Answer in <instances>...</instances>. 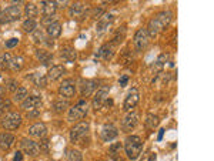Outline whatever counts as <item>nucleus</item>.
Wrapping results in <instances>:
<instances>
[{
    "label": "nucleus",
    "mask_w": 214,
    "mask_h": 161,
    "mask_svg": "<svg viewBox=\"0 0 214 161\" xmlns=\"http://www.w3.org/2000/svg\"><path fill=\"white\" fill-rule=\"evenodd\" d=\"M27 78H30V81H33L37 87H46L47 84V77L43 76L41 73H33V74H29Z\"/></svg>",
    "instance_id": "nucleus-26"
},
{
    "label": "nucleus",
    "mask_w": 214,
    "mask_h": 161,
    "mask_svg": "<svg viewBox=\"0 0 214 161\" xmlns=\"http://www.w3.org/2000/svg\"><path fill=\"white\" fill-rule=\"evenodd\" d=\"M27 97H29V90L27 89H26V87H19V89L14 91L13 100H14L16 103H23Z\"/></svg>",
    "instance_id": "nucleus-28"
},
{
    "label": "nucleus",
    "mask_w": 214,
    "mask_h": 161,
    "mask_svg": "<svg viewBox=\"0 0 214 161\" xmlns=\"http://www.w3.org/2000/svg\"><path fill=\"white\" fill-rule=\"evenodd\" d=\"M129 83V76H121L120 78H118V84H120L121 87H126Z\"/></svg>",
    "instance_id": "nucleus-40"
},
{
    "label": "nucleus",
    "mask_w": 214,
    "mask_h": 161,
    "mask_svg": "<svg viewBox=\"0 0 214 161\" xmlns=\"http://www.w3.org/2000/svg\"><path fill=\"white\" fill-rule=\"evenodd\" d=\"M46 31H47V34H49L50 39H59L60 34H62V24H60V22L53 20L52 23L47 24Z\"/></svg>",
    "instance_id": "nucleus-21"
},
{
    "label": "nucleus",
    "mask_w": 214,
    "mask_h": 161,
    "mask_svg": "<svg viewBox=\"0 0 214 161\" xmlns=\"http://www.w3.org/2000/svg\"><path fill=\"white\" fill-rule=\"evenodd\" d=\"M22 17V10L19 6L12 4V6L6 7L3 12H0V23H10V22H16Z\"/></svg>",
    "instance_id": "nucleus-5"
},
{
    "label": "nucleus",
    "mask_w": 214,
    "mask_h": 161,
    "mask_svg": "<svg viewBox=\"0 0 214 161\" xmlns=\"http://www.w3.org/2000/svg\"><path fill=\"white\" fill-rule=\"evenodd\" d=\"M149 33H147V29L141 27L139 29V30L134 33V37H133V43H134V47H136L137 51H141V50H144L147 47V44H149Z\"/></svg>",
    "instance_id": "nucleus-6"
},
{
    "label": "nucleus",
    "mask_w": 214,
    "mask_h": 161,
    "mask_svg": "<svg viewBox=\"0 0 214 161\" xmlns=\"http://www.w3.org/2000/svg\"><path fill=\"white\" fill-rule=\"evenodd\" d=\"M157 123H158V118L156 117L154 114H149L147 115V120H146V126L149 128H154L156 126H157Z\"/></svg>",
    "instance_id": "nucleus-36"
},
{
    "label": "nucleus",
    "mask_w": 214,
    "mask_h": 161,
    "mask_svg": "<svg viewBox=\"0 0 214 161\" xmlns=\"http://www.w3.org/2000/svg\"><path fill=\"white\" fill-rule=\"evenodd\" d=\"M52 109L53 111H56V113H64L69 109V103L66 100H56V101L53 103Z\"/></svg>",
    "instance_id": "nucleus-30"
},
{
    "label": "nucleus",
    "mask_w": 214,
    "mask_h": 161,
    "mask_svg": "<svg viewBox=\"0 0 214 161\" xmlns=\"http://www.w3.org/2000/svg\"><path fill=\"white\" fill-rule=\"evenodd\" d=\"M36 27H37V22L34 19H26L23 22V30L27 31V33H33Z\"/></svg>",
    "instance_id": "nucleus-32"
},
{
    "label": "nucleus",
    "mask_w": 214,
    "mask_h": 161,
    "mask_svg": "<svg viewBox=\"0 0 214 161\" xmlns=\"http://www.w3.org/2000/svg\"><path fill=\"white\" fill-rule=\"evenodd\" d=\"M4 93H6V90H4V87H2L0 86V99L4 96Z\"/></svg>",
    "instance_id": "nucleus-46"
},
{
    "label": "nucleus",
    "mask_w": 214,
    "mask_h": 161,
    "mask_svg": "<svg viewBox=\"0 0 214 161\" xmlns=\"http://www.w3.org/2000/svg\"><path fill=\"white\" fill-rule=\"evenodd\" d=\"M12 54L10 53H3L0 56V68H7L10 64V60H12Z\"/></svg>",
    "instance_id": "nucleus-34"
},
{
    "label": "nucleus",
    "mask_w": 214,
    "mask_h": 161,
    "mask_svg": "<svg viewBox=\"0 0 214 161\" xmlns=\"http://www.w3.org/2000/svg\"><path fill=\"white\" fill-rule=\"evenodd\" d=\"M29 134L36 138H43L47 134V127L44 123H34L29 127Z\"/></svg>",
    "instance_id": "nucleus-19"
},
{
    "label": "nucleus",
    "mask_w": 214,
    "mask_h": 161,
    "mask_svg": "<svg viewBox=\"0 0 214 161\" xmlns=\"http://www.w3.org/2000/svg\"><path fill=\"white\" fill-rule=\"evenodd\" d=\"M67 161H83V155L79 150H70L67 154Z\"/></svg>",
    "instance_id": "nucleus-33"
},
{
    "label": "nucleus",
    "mask_w": 214,
    "mask_h": 161,
    "mask_svg": "<svg viewBox=\"0 0 214 161\" xmlns=\"http://www.w3.org/2000/svg\"><path fill=\"white\" fill-rule=\"evenodd\" d=\"M163 136H164V128H160V131H158V136H157V141H162Z\"/></svg>",
    "instance_id": "nucleus-45"
},
{
    "label": "nucleus",
    "mask_w": 214,
    "mask_h": 161,
    "mask_svg": "<svg viewBox=\"0 0 214 161\" xmlns=\"http://www.w3.org/2000/svg\"><path fill=\"white\" fill-rule=\"evenodd\" d=\"M89 7L86 6L84 3H80V2H76V3H73L70 6V9H69V13H70V16L73 17V19H83L84 16L87 14V12H89Z\"/></svg>",
    "instance_id": "nucleus-13"
},
{
    "label": "nucleus",
    "mask_w": 214,
    "mask_h": 161,
    "mask_svg": "<svg viewBox=\"0 0 214 161\" xmlns=\"http://www.w3.org/2000/svg\"><path fill=\"white\" fill-rule=\"evenodd\" d=\"M13 161H23V153L22 151H16L14 157H13Z\"/></svg>",
    "instance_id": "nucleus-43"
},
{
    "label": "nucleus",
    "mask_w": 214,
    "mask_h": 161,
    "mask_svg": "<svg viewBox=\"0 0 214 161\" xmlns=\"http://www.w3.org/2000/svg\"><path fill=\"white\" fill-rule=\"evenodd\" d=\"M33 39L36 43H43L44 41V36H43V31L41 30H34L33 31Z\"/></svg>",
    "instance_id": "nucleus-38"
},
{
    "label": "nucleus",
    "mask_w": 214,
    "mask_h": 161,
    "mask_svg": "<svg viewBox=\"0 0 214 161\" xmlns=\"http://www.w3.org/2000/svg\"><path fill=\"white\" fill-rule=\"evenodd\" d=\"M121 147V144H114V146L110 148V154H116L117 153V148H120Z\"/></svg>",
    "instance_id": "nucleus-44"
},
{
    "label": "nucleus",
    "mask_w": 214,
    "mask_h": 161,
    "mask_svg": "<svg viewBox=\"0 0 214 161\" xmlns=\"http://www.w3.org/2000/svg\"><path fill=\"white\" fill-rule=\"evenodd\" d=\"M14 142V136L9 131L0 133V148L2 150H9L12 144Z\"/></svg>",
    "instance_id": "nucleus-23"
},
{
    "label": "nucleus",
    "mask_w": 214,
    "mask_h": 161,
    "mask_svg": "<svg viewBox=\"0 0 214 161\" xmlns=\"http://www.w3.org/2000/svg\"><path fill=\"white\" fill-rule=\"evenodd\" d=\"M41 104H43V101H41L40 96H30L22 103L20 107H22L25 111L29 113V111H33V110H40Z\"/></svg>",
    "instance_id": "nucleus-12"
},
{
    "label": "nucleus",
    "mask_w": 214,
    "mask_h": 161,
    "mask_svg": "<svg viewBox=\"0 0 214 161\" xmlns=\"http://www.w3.org/2000/svg\"><path fill=\"white\" fill-rule=\"evenodd\" d=\"M59 93L64 99H71L76 94V86L73 80H64L59 87Z\"/></svg>",
    "instance_id": "nucleus-15"
},
{
    "label": "nucleus",
    "mask_w": 214,
    "mask_h": 161,
    "mask_svg": "<svg viewBox=\"0 0 214 161\" xmlns=\"http://www.w3.org/2000/svg\"><path fill=\"white\" fill-rule=\"evenodd\" d=\"M57 10V2H52V0H44L41 2V14L44 16V19H53V14Z\"/></svg>",
    "instance_id": "nucleus-17"
},
{
    "label": "nucleus",
    "mask_w": 214,
    "mask_h": 161,
    "mask_svg": "<svg viewBox=\"0 0 214 161\" xmlns=\"http://www.w3.org/2000/svg\"><path fill=\"white\" fill-rule=\"evenodd\" d=\"M117 136H118V130L113 126V124H106V126H103L100 137H102V140L104 142L113 141V140L117 138Z\"/></svg>",
    "instance_id": "nucleus-14"
},
{
    "label": "nucleus",
    "mask_w": 214,
    "mask_h": 161,
    "mask_svg": "<svg viewBox=\"0 0 214 161\" xmlns=\"http://www.w3.org/2000/svg\"><path fill=\"white\" fill-rule=\"evenodd\" d=\"M113 20H114V16H113L112 13H103L102 17H100L99 22H97V26H96L97 33H103V31L107 30V27L113 23Z\"/></svg>",
    "instance_id": "nucleus-18"
},
{
    "label": "nucleus",
    "mask_w": 214,
    "mask_h": 161,
    "mask_svg": "<svg viewBox=\"0 0 214 161\" xmlns=\"http://www.w3.org/2000/svg\"><path fill=\"white\" fill-rule=\"evenodd\" d=\"M87 114V103L84 100H80L76 105H73L70 110H69L67 114V120L74 123V121H80L86 117Z\"/></svg>",
    "instance_id": "nucleus-4"
},
{
    "label": "nucleus",
    "mask_w": 214,
    "mask_h": 161,
    "mask_svg": "<svg viewBox=\"0 0 214 161\" xmlns=\"http://www.w3.org/2000/svg\"><path fill=\"white\" fill-rule=\"evenodd\" d=\"M81 94L84 97L91 96L93 93H96L97 90V83L94 80H83L81 81Z\"/></svg>",
    "instance_id": "nucleus-22"
},
{
    "label": "nucleus",
    "mask_w": 214,
    "mask_h": 161,
    "mask_svg": "<svg viewBox=\"0 0 214 161\" xmlns=\"http://www.w3.org/2000/svg\"><path fill=\"white\" fill-rule=\"evenodd\" d=\"M60 57L67 63H73L77 59V53H76V50L73 49V47H64V49H62V51H60Z\"/></svg>",
    "instance_id": "nucleus-25"
},
{
    "label": "nucleus",
    "mask_w": 214,
    "mask_h": 161,
    "mask_svg": "<svg viewBox=\"0 0 214 161\" xmlns=\"http://www.w3.org/2000/svg\"><path fill=\"white\" fill-rule=\"evenodd\" d=\"M139 124V114L136 111H129L127 115H124V118L121 120V130L124 133H130Z\"/></svg>",
    "instance_id": "nucleus-8"
},
{
    "label": "nucleus",
    "mask_w": 214,
    "mask_h": 161,
    "mask_svg": "<svg viewBox=\"0 0 214 161\" xmlns=\"http://www.w3.org/2000/svg\"><path fill=\"white\" fill-rule=\"evenodd\" d=\"M49 148H50V141H49V138H46V137L40 138L39 150H40V151H43L44 154H47V153H49Z\"/></svg>",
    "instance_id": "nucleus-35"
},
{
    "label": "nucleus",
    "mask_w": 214,
    "mask_h": 161,
    "mask_svg": "<svg viewBox=\"0 0 214 161\" xmlns=\"http://www.w3.org/2000/svg\"><path fill=\"white\" fill-rule=\"evenodd\" d=\"M143 150V141L139 136H129L124 141V151L127 154V157L131 161L137 160L139 155L141 154Z\"/></svg>",
    "instance_id": "nucleus-2"
},
{
    "label": "nucleus",
    "mask_w": 214,
    "mask_h": 161,
    "mask_svg": "<svg viewBox=\"0 0 214 161\" xmlns=\"http://www.w3.org/2000/svg\"><path fill=\"white\" fill-rule=\"evenodd\" d=\"M156 160H157L156 154H151V155H150V160H149V161H156Z\"/></svg>",
    "instance_id": "nucleus-47"
},
{
    "label": "nucleus",
    "mask_w": 214,
    "mask_h": 161,
    "mask_svg": "<svg viewBox=\"0 0 214 161\" xmlns=\"http://www.w3.org/2000/svg\"><path fill=\"white\" fill-rule=\"evenodd\" d=\"M22 126V115L16 111L4 113L2 117V127L6 131H13Z\"/></svg>",
    "instance_id": "nucleus-3"
},
{
    "label": "nucleus",
    "mask_w": 214,
    "mask_h": 161,
    "mask_svg": "<svg viewBox=\"0 0 214 161\" xmlns=\"http://www.w3.org/2000/svg\"><path fill=\"white\" fill-rule=\"evenodd\" d=\"M109 91H110V89L107 86H103V87H100L99 90L96 91V96H94V99H93V110H100L104 105V103H106V100H107V96H109Z\"/></svg>",
    "instance_id": "nucleus-10"
},
{
    "label": "nucleus",
    "mask_w": 214,
    "mask_h": 161,
    "mask_svg": "<svg viewBox=\"0 0 214 161\" xmlns=\"http://www.w3.org/2000/svg\"><path fill=\"white\" fill-rule=\"evenodd\" d=\"M36 56H37L39 62H40L43 66H49L50 63L53 62V54L50 51H47V50H44V49L36 50Z\"/></svg>",
    "instance_id": "nucleus-24"
},
{
    "label": "nucleus",
    "mask_w": 214,
    "mask_h": 161,
    "mask_svg": "<svg viewBox=\"0 0 214 161\" xmlns=\"http://www.w3.org/2000/svg\"><path fill=\"white\" fill-rule=\"evenodd\" d=\"M167 66H171V64H168V56L163 53V54H160V56H158V59L156 60V64H154L156 73H160V71H162L163 68H166Z\"/></svg>",
    "instance_id": "nucleus-27"
},
{
    "label": "nucleus",
    "mask_w": 214,
    "mask_h": 161,
    "mask_svg": "<svg viewBox=\"0 0 214 161\" xmlns=\"http://www.w3.org/2000/svg\"><path fill=\"white\" fill-rule=\"evenodd\" d=\"M6 87L10 93H14V91L19 89V84H17V81H16L14 78H10V80L6 81Z\"/></svg>",
    "instance_id": "nucleus-37"
},
{
    "label": "nucleus",
    "mask_w": 214,
    "mask_h": 161,
    "mask_svg": "<svg viewBox=\"0 0 214 161\" xmlns=\"http://www.w3.org/2000/svg\"><path fill=\"white\" fill-rule=\"evenodd\" d=\"M39 114H40V110H33V111L27 113V118H37Z\"/></svg>",
    "instance_id": "nucleus-41"
},
{
    "label": "nucleus",
    "mask_w": 214,
    "mask_h": 161,
    "mask_svg": "<svg viewBox=\"0 0 214 161\" xmlns=\"http://www.w3.org/2000/svg\"><path fill=\"white\" fill-rule=\"evenodd\" d=\"M63 74H64V66H62V64L52 66V67L47 70V80L56 81V80H59Z\"/></svg>",
    "instance_id": "nucleus-20"
},
{
    "label": "nucleus",
    "mask_w": 214,
    "mask_h": 161,
    "mask_svg": "<svg viewBox=\"0 0 214 161\" xmlns=\"http://www.w3.org/2000/svg\"><path fill=\"white\" fill-rule=\"evenodd\" d=\"M23 63H25V60H23V57H12V60H10V64H9V68H12L13 71H19L20 68L23 67Z\"/></svg>",
    "instance_id": "nucleus-31"
},
{
    "label": "nucleus",
    "mask_w": 214,
    "mask_h": 161,
    "mask_svg": "<svg viewBox=\"0 0 214 161\" xmlns=\"http://www.w3.org/2000/svg\"><path fill=\"white\" fill-rule=\"evenodd\" d=\"M20 147H22V151L26 153L27 155H30V157H36V155L40 153L39 144L30 138H23L22 141H20Z\"/></svg>",
    "instance_id": "nucleus-11"
},
{
    "label": "nucleus",
    "mask_w": 214,
    "mask_h": 161,
    "mask_svg": "<svg viewBox=\"0 0 214 161\" xmlns=\"http://www.w3.org/2000/svg\"><path fill=\"white\" fill-rule=\"evenodd\" d=\"M96 56H97V59L110 60L113 56H114V43H113V41H110V43L103 44V46L99 49V51H97Z\"/></svg>",
    "instance_id": "nucleus-16"
},
{
    "label": "nucleus",
    "mask_w": 214,
    "mask_h": 161,
    "mask_svg": "<svg viewBox=\"0 0 214 161\" xmlns=\"http://www.w3.org/2000/svg\"><path fill=\"white\" fill-rule=\"evenodd\" d=\"M171 19H173V14H171V12H168V10L157 13V16L150 20L149 27H147L149 37H156V36L162 33L164 29H167V26L170 24Z\"/></svg>",
    "instance_id": "nucleus-1"
},
{
    "label": "nucleus",
    "mask_w": 214,
    "mask_h": 161,
    "mask_svg": "<svg viewBox=\"0 0 214 161\" xmlns=\"http://www.w3.org/2000/svg\"><path fill=\"white\" fill-rule=\"evenodd\" d=\"M90 130V124L87 121H80V123H76V126L70 130V141L71 142H76L84 137Z\"/></svg>",
    "instance_id": "nucleus-7"
},
{
    "label": "nucleus",
    "mask_w": 214,
    "mask_h": 161,
    "mask_svg": "<svg viewBox=\"0 0 214 161\" xmlns=\"http://www.w3.org/2000/svg\"><path fill=\"white\" fill-rule=\"evenodd\" d=\"M19 44V39H9V40L6 41V47L7 49H13V47H16Z\"/></svg>",
    "instance_id": "nucleus-39"
},
{
    "label": "nucleus",
    "mask_w": 214,
    "mask_h": 161,
    "mask_svg": "<svg viewBox=\"0 0 214 161\" xmlns=\"http://www.w3.org/2000/svg\"><path fill=\"white\" fill-rule=\"evenodd\" d=\"M9 107H10V101H9V100H7V101L0 103V111H6ZM6 113H7V111H6Z\"/></svg>",
    "instance_id": "nucleus-42"
},
{
    "label": "nucleus",
    "mask_w": 214,
    "mask_h": 161,
    "mask_svg": "<svg viewBox=\"0 0 214 161\" xmlns=\"http://www.w3.org/2000/svg\"><path fill=\"white\" fill-rule=\"evenodd\" d=\"M25 14L27 19H34L39 14V9L34 3H26L25 6Z\"/></svg>",
    "instance_id": "nucleus-29"
},
{
    "label": "nucleus",
    "mask_w": 214,
    "mask_h": 161,
    "mask_svg": "<svg viewBox=\"0 0 214 161\" xmlns=\"http://www.w3.org/2000/svg\"><path fill=\"white\" fill-rule=\"evenodd\" d=\"M139 100H140L139 90H137V89H131V90L127 93L126 99H124V103H123L124 111H133L134 107L139 104Z\"/></svg>",
    "instance_id": "nucleus-9"
}]
</instances>
